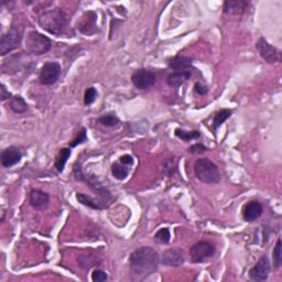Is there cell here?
Returning a JSON list of instances; mask_svg holds the SVG:
<instances>
[{"instance_id": "1", "label": "cell", "mask_w": 282, "mask_h": 282, "mask_svg": "<svg viewBox=\"0 0 282 282\" xmlns=\"http://www.w3.org/2000/svg\"><path fill=\"white\" fill-rule=\"evenodd\" d=\"M160 263V257L151 247H141L134 250L129 258V271L134 281H143L155 273Z\"/></svg>"}, {"instance_id": "2", "label": "cell", "mask_w": 282, "mask_h": 282, "mask_svg": "<svg viewBox=\"0 0 282 282\" xmlns=\"http://www.w3.org/2000/svg\"><path fill=\"white\" fill-rule=\"evenodd\" d=\"M40 27L51 34L61 35L67 27V15L60 8L44 11L38 18Z\"/></svg>"}, {"instance_id": "3", "label": "cell", "mask_w": 282, "mask_h": 282, "mask_svg": "<svg viewBox=\"0 0 282 282\" xmlns=\"http://www.w3.org/2000/svg\"><path fill=\"white\" fill-rule=\"evenodd\" d=\"M194 174L198 181L206 184H216L221 181L219 167L208 158H201L194 162Z\"/></svg>"}, {"instance_id": "4", "label": "cell", "mask_w": 282, "mask_h": 282, "mask_svg": "<svg viewBox=\"0 0 282 282\" xmlns=\"http://www.w3.org/2000/svg\"><path fill=\"white\" fill-rule=\"evenodd\" d=\"M52 49V41L38 31L28 32L26 37V50L33 55L46 54Z\"/></svg>"}, {"instance_id": "5", "label": "cell", "mask_w": 282, "mask_h": 282, "mask_svg": "<svg viewBox=\"0 0 282 282\" xmlns=\"http://www.w3.org/2000/svg\"><path fill=\"white\" fill-rule=\"evenodd\" d=\"M22 28L17 26L11 27L10 30L5 35H3L2 40H0V55L5 56L11 51L19 48L22 40Z\"/></svg>"}, {"instance_id": "6", "label": "cell", "mask_w": 282, "mask_h": 282, "mask_svg": "<svg viewBox=\"0 0 282 282\" xmlns=\"http://www.w3.org/2000/svg\"><path fill=\"white\" fill-rule=\"evenodd\" d=\"M74 174L76 176V179L86 182L88 186H90L93 191L97 192L99 195L103 197V199H105V201L107 202V198L110 197V192L106 189V187L103 186V184L99 182V180L96 178L95 175L84 174L83 170H82L81 166H79L78 163L74 166Z\"/></svg>"}, {"instance_id": "7", "label": "cell", "mask_w": 282, "mask_h": 282, "mask_svg": "<svg viewBox=\"0 0 282 282\" xmlns=\"http://www.w3.org/2000/svg\"><path fill=\"white\" fill-rule=\"evenodd\" d=\"M215 252V247L214 245L209 242H205V240H201L194 244L191 249H190V255H191V261L193 263H201L206 261L208 258L214 255Z\"/></svg>"}, {"instance_id": "8", "label": "cell", "mask_w": 282, "mask_h": 282, "mask_svg": "<svg viewBox=\"0 0 282 282\" xmlns=\"http://www.w3.org/2000/svg\"><path fill=\"white\" fill-rule=\"evenodd\" d=\"M61 72V65L57 62H46L40 69L39 82L42 85L55 84L60 79Z\"/></svg>"}, {"instance_id": "9", "label": "cell", "mask_w": 282, "mask_h": 282, "mask_svg": "<svg viewBox=\"0 0 282 282\" xmlns=\"http://www.w3.org/2000/svg\"><path fill=\"white\" fill-rule=\"evenodd\" d=\"M156 74L147 68H139L134 70V73L131 75L132 84L141 91L148 90V88L154 86L156 84Z\"/></svg>"}, {"instance_id": "10", "label": "cell", "mask_w": 282, "mask_h": 282, "mask_svg": "<svg viewBox=\"0 0 282 282\" xmlns=\"http://www.w3.org/2000/svg\"><path fill=\"white\" fill-rule=\"evenodd\" d=\"M257 50L259 52L260 56L269 64L279 63L281 61V51L273 45L269 44L268 41L264 38H260L256 44Z\"/></svg>"}, {"instance_id": "11", "label": "cell", "mask_w": 282, "mask_h": 282, "mask_svg": "<svg viewBox=\"0 0 282 282\" xmlns=\"http://www.w3.org/2000/svg\"><path fill=\"white\" fill-rule=\"evenodd\" d=\"M270 273V261L269 258L264 255L258 262L249 270V278L252 281L261 282L267 280Z\"/></svg>"}, {"instance_id": "12", "label": "cell", "mask_w": 282, "mask_h": 282, "mask_svg": "<svg viewBox=\"0 0 282 282\" xmlns=\"http://www.w3.org/2000/svg\"><path fill=\"white\" fill-rule=\"evenodd\" d=\"M185 261L184 251L181 248H170L164 250L161 258V262L168 267H181Z\"/></svg>"}, {"instance_id": "13", "label": "cell", "mask_w": 282, "mask_h": 282, "mask_svg": "<svg viewBox=\"0 0 282 282\" xmlns=\"http://www.w3.org/2000/svg\"><path fill=\"white\" fill-rule=\"evenodd\" d=\"M97 15L94 11H86V13L80 18L78 22L79 31L86 35H92L97 31Z\"/></svg>"}, {"instance_id": "14", "label": "cell", "mask_w": 282, "mask_h": 282, "mask_svg": "<svg viewBox=\"0 0 282 282\" xmlns=\"http://www.w3.org/2000/svg\"><path fill=\"white\" fill-rule=\"evenodd\" d=\"M22 158L21 150L16 146H10L8 148L3 150L0 155V162L4 168H11L19 163Z\"/></svg>"}, {"instance_id": "15", "label": "cell", "mask_w": 282, "mask_h": 282, "mask_svg": "<svg viewBox=\"0 0 282 282\" xmlns=\"http://www.w3.org/2000/svg\"><path fill=\"white\" fill-rule=\"evenodd\" d=\"M29 203L31 206L38 210H44L48 208L50 197L48 194L41 190H32L29 194Z\"/></svg>"}, {"instance_id": "16", "label": "cell", "mask_w": 282, "mask_h": 282, "mask_svg": "<svg viewBox=\"0 0 282 282\" xmlns=\"http://www.w3.org/2000/svg\"><path fill=\"white\" fill-rule=\"evenodd\" d=\"M263 213V206L260 202L250 201L243 208V217L246 222H255Z\"/></svg>"}, {"instance_id": "17", "label": "cell", "mask_w": 282, "mask_h": 282, "mask_svg": "<svg viewBox=\"0 0 282 282\" xmlns=\"http://www.w3.org/2000/svg\"><path fill=\"white\" fill-rule=\"evenodd\" d=\"M249 3L245 0H227L223 6V11L226 15H242L248 8Z\"/></svg>"}, {"instance_id": "18", "label": "cell", "mask_w": 282, "mask_h": 282, "mask_svg": "<svg viewBox=\"0 0 282 282\" xmlns=\"http://www.w3.org/2000/svg\"><path fill=\"white\" fill-rule=\"evenodd\" d=\"M191 78V72L187 69L174 70L167 76V84L173 88H178Z\"/></svg>"}, {"instance_id": "19", "label": "cell", "mask_w": 282, "mask_h": 282, "mask_svg": "<svg viewBox=\"0 0 282 282\" xmlns=\"http://www.w3.org/2000/svg\"><path fill=\"white\" fill-rule=\"evenodd\" d=\"M76 198H78V201L81 204H83L85 206H88L93 209H104L107 207V204H106V201H104V199L92 198L91 196H87L84 193L76 194Z\"/></svg>"}, {"instance_id": "20", "label": "cell", "mask_w": 282, "mask_h": 282, "mask_svg": "<svg viewBox=\"0 0 282 282\" xmlns=\"http://www.w3.org/2000/svg\"><path fill=\"white\" fill-rule=\"evenodd\" d=\"M192 62H193L192 57L179 54L170 58L168 64L170 68H172L173 70H184L192 65Z\"/></svg>"}, {"instance_id": "21", "label": "cell", "mask_w": 282, "mask_h": 282, "mask_svg": "<svg viewBox=\"0 0 282 282\" xmlns=\"http://www.w3.org/2000/svg\"><path fill=\"white\" fill-rule=\"evenodd\" d=\"M72 155V150L70 148H62L60 151H58V154L56 156L55 159V169L57 170V172H63L64 171V168H65V164L68 160V158Z\"/></svg>"}, {"instance_id": "22", "label": "cell", "mask_w": 282, "mask_h": 282, "mask_svg": "<svg viewBox=\"0 0 282 282\" xmlns=\"http://www.w3.org/2000/svg\"><path fill=\"white\" fill-rule=\"evenodd\" d=\"M9 107L16 114H23L28 110V105L21 96H13L9 99Z\"/></svg>"}, {"instance_id": "23", "label": "cell", "mask_w": 282, "mask_h": 282, "mask_svg": "<svg viewBox=\"0 0 282 282\" xmlns=\"http://www.w3.org/2000/svg\"><path fill=\"white\" fill-rule=\"evenodd\" d=\"M233 110L232 109H221L220 111L214 115V119H213V129L214 131H217L223 123H224L229 117L232 116Z\"/></svg>"}, {"instance_id": "24", "label": "cell", "mask_w": 282, "mask_h": 282, "mask_svg": "<svg viewBox=\"0 0 282 282\" xmlns=\"http://www.w3.org/2000/svg\"><path fill=\"white\" fill-rule=\"evenodd\" d=\"M111 174L115 179L117 180H125L128 174H129V169L127 168V166H123L122 163L120 162H116L111 166Z\"/></svg>"}, {"instance_id": "25", "label": "cell", "mask_w": 282, "mask_h": 282, "mask_svg": "<svg viewBox=\"0 0 282 282\" xmlns=\"http://www.w3.org/2000/svg\"><path fill=\"white\" fill-rule=\"evenodd\" d=\"M174 134L176 137H179L180 139L185 141V143H189V141H191V140H195V139H198L199 137H201V133H199V131H197V130L185 131L181 128L175 129Z\"/></svg>"}, {"instance_id": "26", "label": "cell", "mask_w": 282, "mask_h": 282, "mask_svg": "<svg viewBox=\"0 0 282 282\" xmlns=\"http://www.w3.org/2000/svg\"><path fill=\"white\" fill-rule=\"evenodd\" d=\"M98 122L105 127H116L119 125V118L114 114H107L103 115L98 118Z\"/></svg>"}, {"instance_id": "27", "label": "cell", "mask_w": 282, "mask_h": 282, "mask_svg": "<svg viewBox=\"0 0 282 282\" xmlns=\"http://www.w3.org/2000/svg\"><path fill=\"white\" fill-rule=\"evenodd\" d=\"M170 238H171V234H170L169 228L159 229L155 235L156 242L163 244V245H168L170 243Z\"/></svg>"}, {"instance_id": "28", "label": "cell", "mask_w": 282, "mask_h": 282, "mask_svg": "<svg viewBox=\"0 0 282 282\" xmlns=\"http://www.w3.org/2000/svg\"><path fill=\"white\" fill-rule=\"evenodd\" d=\"M272 258H273V264L275 268H279L282 263V252H281V239L277 240L274 248L272 250Z\"/></svg>"}, {"instance_id": "29", "label": "cell", "mask_w": 282, "mask_h": 282, "mask_svg": "<svg viewBox=\"0 0 282 282\" xmlns=\"http://www.w3.org/2000/svg\"><path fill=\"white\" fill-rule=\"evenodd\" d=\"M97 95H98V93H97V90L95 87H88L87 90L85 91V94H84V104H85V106H90L94 102H95L96 98H97Z\"/></svg>"}, {"instance_id": "30", "label": "cell", "mask_w": 282, "mask_h": 282, "mask_svg": "<svg viewBox=\"0 0 282 282\" xmlns=\"http://www.w3.org/2000/svg\"><path fill=\"white\" fill-rule=\"evenodd\" d=\"M85 141H87L86 129H85V128H82V130L78 133V136H76V137L69 143V147H70V148H75L76 146H79V145H81V144H84Z\"/></svg>"}, {"instance_id": "31", "label": "cell", "mask_w": 282, "mask_h": 282, "mask_svg": "<svg viewBox=\"0 0 282 282\" xmlns=\"http://www.w3.org/2000/svg\"><path fill=\"white\" fill-rule=\"evenodd\" d=\"M107 279H108V275L104 271V270L96 269V270H94L92 273V281H94V282H104Z\"/></svg>"}, {"instance_id": "32", "label": "cell", "mask_w": 282, "mask_h": 282, "mask_svg": "<svg viewBox=\"0 0 282 282\" xmlns=\"http://www.w3.org/2000/svg\"><path fill=\"white\" fill-rule=\"evenodd\" d=\"M194 91H195L197 95L205 96L208 93V87L206 84L202 83V82H197V83L194 85Z\"/></svg>"}, {"instance_id": "33", "label": "cell", "mask_w": 282, "mask_h": 282, "mask_svg": "<svg viewBox=\"0 0 282 282\" xmlns=\"http://www.w3.org/2000/svg\"><path fill=\"white\" fill-rule=\"evenodd\" d=\"M204 151H206V147L201 145V144L193 145L189 148L190 154H203Z\"/></svg>"}, {"instance_id": "34", "label": "cell", "mask_w": 282, "mask_h": 282, "mask_svg": "<svg viewBox=\"0 0 282 282\" xmlns=\"http://www.w3.org/2000/svg\"><path fill=\"white\" fill-rule=\"evenodd\" d=\"M119 162L122 163L123 166H132L133 164V158L129 155H125V156H121L119 158Z\"/></svg>"}, {"instance_id": "35", "label": "cell", "mask_w": 282, "mask_h": 282, "mask_svg": "<svg viewBox=\"0 0 282 282\" xmlns=\"http://www.w3.org/2000/svg\"><path fill=\"white\" fill-rule=\"evenodd\" d=\"M11 97H13L11 93L7 91V88H6L4 84H2V94H0V99H2V102L7 101V99H10Z\"/></svg>"}]
</instances>
